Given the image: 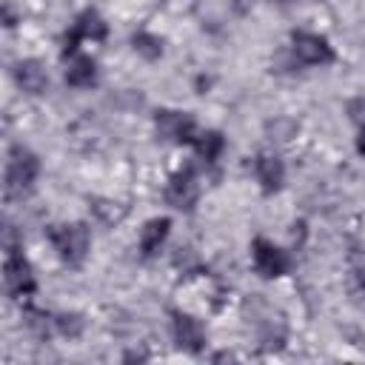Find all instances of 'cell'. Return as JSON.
<instances>
[{"label":"cell","instance_id":"cell-1","mask_svg":"<svg viewBox=\"0 0 365 365\" xmlns=\"http://www.w3.org/2000/svg\"><path fill=\"white\" fill-rule=\"evenodd\" d=\"M40 177V160L26 145H11L6 160V197H23Z\"/></svg>","mask_w":365,"mask_h":365},{"label":"cell","instance_id":"cell-2","mask_svg":"<svg viewBox=\"0 0 365 365\" xmlns=\"http://www.w3.org/2000/svg\"><path fill=\"white\" fill-rule=\"evenodd\" d=\"M48 240L57 251V257L66 265H80L88 257L91 248V234L83 222H63V225H51L48 228Z\"/></svg>","mask_w":365,"mask_h":365},{"label":"cell","instance_id":"cell-3","mask_svg":"<svg viewBox=\"0 0 365 365\" xmlns=\"http://www.w3.org/2000/svg\"><path fill=\"white\" fill-rule=\"evenodd\" d=\"M3 282H6V291L9 297L14 299H23V297H31L37 291V279H34V271L29 265V259L23 257V248L20 245H6V262H3Z\"/></svg>","mask_w":365,"mask_h":365},{"label":"cell","instance_id":"cell-4","mask_svg":"<svg viewBox=\"0 0 365 365\" xmlns=\"http://www.w3.org/2000/svg\"><path fill=\"white\" fill-rule=\"evenodd\" d=\"M154 128H157V137L165 140V143H191L197 140V123L191 114L185 111H174V108H160L154 114Z\"/></svg>","mask_w":365,"mask_h":365},{"label":"cell","instance_id":"cell-5","mask_svg":"<svg viewBox=\"0 0 365 365\" xmlns=\"http://www.w3.org/2000/svg\"><path fill=\"white\" fill-rule=\"evenodd\" d=\"M291 51L302 66H328L336 60L334 46L314 31H294L291 34Z\"/></svg>","mask_w":365,"mask_h":365},{"label":"cell","instance_id":"cell-6","mask_svg":"<svg viewBox=\"0 0 365 365\" xmlns=\"http://www.w3.org/2000/svg\"><path fill=\"white\" fill-rule=\"evenodd\" d=\"M251 262H254V271L259 277H265V279L282 277L288 271V265H291L288 254L279 245H274L271 240H265V237H254V242H251Z\"/></svg>","mask_w":365,"mask_h":365},{"label":"cell","instance_id":"cell-7","mask_svg":"<svg viewBox=\"0 0 365 365\" xmlns=\"http://www.w3.org/2000/svg\"><path fill=\"white\" fill-rule=\"evenodd\" d=\"M106 34H108V26H106V20L94 11V9H86L83 14H77V20L71 23V29L66 31V40H63V57H68V54H74L77 51V43H83V40H106Z\"/></svg>","mask_w":365,"mask_h":365},{"label":"cell","instance_id":"cell-8","mask_svg":"<svg viewBox=\"0 0 365 365\" xmlns=\"http://www.w3.org/2000/svg\"><path fill=\"white\" fill-rule=\"evenodd\" d=\"M200 197V182H197V174L194 168H180L171 174V180L165 182V202L171 208H180V211H191L194 202Z\"/></svg>","mask_w":365,"mask_h":365},{"label":"cell","instance_id":"cell-9","mask_svg":"<svg viewBox=\"0 0 365 365\" xmlns=\"http://www.w3.org/2000/svg\"><path fill=\"white\" fill-rule=\"evenodd\" d=\"M171 336L188 354H200L205 348V342H208L202 322L197 317H191V314H182V311H171Z\"/></svg>","mask_w":365,"mask_h":365},{"label":"cell","instance_id":"cell-10","mask_svg":"<svg viewBox=\"0 0 365 365\" xmlns=\"http://www.w3.org/2000/svg\"><path fill=\"white\" fill-rule=\"evenodd\" d=\"M254 177H257L259 188H262L265 194H274V191H279L282 182H285V165H282V160L274 157V154H257V157H254Z\"/></svg>","mask_w":365,"mask_h":365},{"label":"cell","instance_id":"cell-11","mask_svg":"<svg viewBox=\"0 0 365 365\" xmlns=\"http://www.w3.org/2000/svg\"><path fill=\"white\" fill-rule=\"evenodd\" d=\"M14 80L17 86L26 91V94H43L48 88V71L40 60L29 57V60H20L14 66Z\"/></svg>","mask_w":365,"mask_h":365},{"label":"cell","instance_id":"cell-12","mask_svg":"<svg viewBox=\"0 0 365 365\" xmlns=\"http://www.w3.org/2000/svg\"><path fill=\"white\" fill-rule=\"evenodd\" d=\"M168 231H171V220L168 217H151L143 225V231H140V251H143V257H154L163 248V242L168 240Z\"/></svg>","mask_w":365,"mask_h":365},{"label":"cell","instance_id":"cell-13","mask_svg":"<svg viewBox=\"0 0 365 365\" xmlns=\"http://www.w3.org/2000/svg\"><path fill=\"white\" fill-rule=\"evenodd\" d=\"M94 80H97V63L86 54H77L66 68V83L71 88H88L94 86Z\"/></svg>","mask_w":365,"mask_h":365},{"label":"cell","instance_id":"cell-14","mask_svg":"<svg viewBox=\"0 0 365 365\" xmlns=\"http://www.w3.org/2000/svg\"><path fill=\"white\" fill-rule=\"evenodd\" d=\"M194 148H197L200 160H205V163H217L220 154L225 151V137H222L220 131H202V134H197Z\"/></svg>","mask_w":365,"mask_h":365},{"label":"cell","instance_id":"cell-15","mask_svg":"<svg viewBox=\"0 0 365 365\" xmlns=\"http://www.w3.org/2000/svg\"><path fill=\"white\" fill-rule=\"evenodd\" d=\"M131 46H134V51H137L140 57H145V60L163 57V40H160L157 34H151V31H134Z\"/></svg>","mask_w":365,"mask_h":365},{"label":"cell","instance_id":"cell-16","mask_svg":"<svg viewBox=\"0 0 365 365\" xmlns=\"http://www.w3.org/2000/svg\"><path fill=\"white\" fill-rule=\"evenodd\" d=\"M83 317L80 314H57L54 317V334L66 336V339H77L83 334Z\"/></svg>","mask_w":365,"mask_h":365},{"label":"cell","instance_id":"cell-17","mask_svg":"<svg viewBox=\"0 0 365 365\" xmlns=\"http://www.w3.org/2000/svg\"><path fill=\"white\" fill-rule=\"evenodd\" d=\"M94 214H97L103 222L114 225V222H120V220H123L125 208H123L120 202H114V200H94Z\"/></svg>","mask_w":365,"mask_h":365},{"label":"cell","instance_id":"cell-18","mask_svg":"<svg viewBox=\"0 0 365 365\" xmlns=\"http://www.w3.org/2000/svg\"><path fill=\"white\" fill-rule=\"evenodd\" d=\"M348 274H351L354 285L365 291V251L362 248H354L348 254Z\"/></svg>","mask_w":365,"mask_h":365},{"label":"cell","instance_id":"cell-19","mask_svg":"<svg viewBox=\"0 0 365 365\" xmlns=\"http://www.w3.org/2000/svg\"><path fill=\"white\" fill-rule=\"evenodd\" d=\"M348 111H351V117H354L359 125L365 123V103H362V100H351V103H348Z\"/></svg>","mask_w":365,"mask_h":365},{"label":"cell","instance_id":"cell-20","mask_svg":"<svg viewBox=\"0 0 365 365\" xmlns=\"http://www.w3.org/2000/svg\"><path fill=\"white\" fill-rule=\"evenodd\" d=\"M356 151L365 157V123L359 125V134H356Z\"/></svg>","mask_w":365,"mask_h":365},{"label":"cell","instance_id":"cell-21","mask_svg":"<svg viewBox=\"0 0 365 365\" xmlns=\"http://www.w3.org/2000/svg\"><path fill=\"white\" fill-rule=\"evenodd\" d=\"M282 3H291V0H282Z\"/></svg>","mask_w":365,"mask_h":365}]
</instances>
